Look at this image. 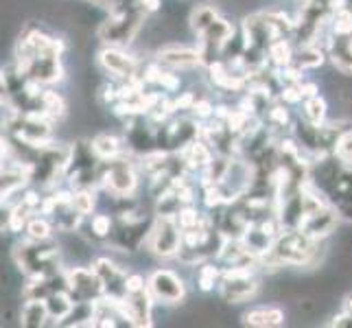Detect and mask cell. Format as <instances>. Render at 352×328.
I'll return each instance as SVG.
<instances>
[{
  "label": "cell",
  "instance_id": "44dd1931",
  "mask_svg": "<svg viewBox=\"0 0 352 328\" xmlns=\"http://www.w3.org/2000/svg\"><path fill=\"white\" fill-rule=\"evenodd\" d=\"M221 274H223V270L219 265L201 263L199 270H197V287H199V291H204V294H210L214 287H219Z\"/></svg>",
  "mask_w": 352,
  "mask_h": 328
},
{
  "label": "cell",
  "instance_id": "603a6c76",
  "mask_svg": "<svg viewBox=\"0 0 352 328\" xmlns=\"http://www.w3.org/2000/svg\"><path fill=\"white\" fill-rule=\"evenodd\" d=\"M72 204L83 217H90L96 208V188H72Z\"/></svg>",
  "mask_w": 352,
  "mask_h": 328
},
{
  "label": "cell",
  "instance_id": "ba28073f",
  "mask_svg": "<svg viewBox=\"0 0 352 328\" xmlns=\"http://www.w3.org/2000/svg\"><path fill=\"white\" fill-rule=\"evenodd\" d=\"M236 35V27H234V22H230L228 18L219 16L217 18L208 29H206L201 35H197V40H199V51L206 59V64H210L214 62V59H219L221 57V51H223V46L232 40Z\"/></svg>",
  "mask_w": 352,
  "mask_h": 328
},
{
  "label": "cell",
  "instance_id": "8fae6325",
  "mask_svg": "<svg viewBox=\"0 0 352 328\" xmlns=\"http://www.w3.org/2000/svg\"><path fill=\"white\" fill-rule=\"evenodd\" d=\"M324 46L335 70L342 72V75H352V35L329 33L324 40Z\"/></svg>",
  "mask_w": 352,
  "mask_h": 328
},
{
  "label": "cell",
  "instance_id": "3957f363",
  "mask_svg": "<svg viewBox=\"0 0 352 328\" xmlns=\"http://www.w3.org/2000/svg\"><path fill=\"white\" fill-rule=\"evenodd\" d=\"M147 248L157 259H175L182 250V226L177 217L157 215L151 223Z\"/></svg>",
  "mask_w": 352,
  "mask_h": 328
},
{
  "label": "cell",
  "instance_id": "ffe728a7",
  "mask_svg": "<svg viewBox=\"0 0 352 328\" xmlns=\"http://www.w3.org/2000/svg\"><path fill=\"white\" fill-rule=\"evenodd\" d=\"M294 55H296V48L289 38L276 40L270 48H267V59H270V64L274 68H285L289 64H294Z\"/></svg>",
  "mask_w": 352,
  "mask_h": 328
},
{
  "label": "cell",
  "instance_id": "8992f818",
  "mask_svg": "<svg viewBox=\"0 0 352 328\" xmlns=\"http://www.w3.org/2000/svg\"><path fill=\"white\" fill-rule=\"evenodd\" d=\"M99 66L112 79L127 81L140 77V62L136 55L125 53L123 46H105L99 51Z\"/></svg>",
  "mask_w": 352,
  "mask_h": 328
},
{
  "label": "cell",
  "instance_id": "7402d4cb",
  "mask_svg": "<svg viewBox=\"0 0 352 328\" xmlns=\"http://www.w3.org/2000/svg\"><path fill=\"white\" fill-rule=\"evenodd\" d=\"M53 221L51 217H31L27 221V228H24V232H27V239L31 241H51L53 237Z\"/></svg>",
  "mask_w": 352,
  "mask_h": 328
},
{
  "label": "cell",
  "instance_id": "52a82bcc",
  "mask_svg": "<svg viewBox=\"0 0 352 328\" xmlns=\"http://www.w3.org/2000/svg\"><path fill=\"white\" fill-rule=\"evenodd\" d=\"M68 291L77 302H96L103 298V283L94 267H70L66 270Z\"/></svg>",
  "mask_w": 352,
  "mask_h": 328
},
{
  "label": "cell",
  "instance_id": "ac0fdd59",
  "mask_svg": "<svg viewBox=\"0 0 352 328\" xmlns=\"http://www.w3.org/2000/svg\"><path fill=\"white\" fill-rule=\"evenodd\" d=\"M217 18H219V9H217V5L201 3V5H197L188 14V27H190V31L195 33V35H201Z\"/></svg>",
  "mask_w": 352,
  "mask_h": 328
},
{
  "label": "cell",
  "instance_id": "9a60e30c",
  "mask_svg": "<svg viewBox=\"0 0 352 328\" xmlns=\"http://www.w3.org/2000/svg\"><path fill=\"white\" fill-rule=\"evenodd\" d=\"M90 147L99 160H112V157H118L125 153L123 138H118L116 133H96V136L90 140Z\"/></svg>",
  "mask_w": 352,
  "mask_h": 328
},
{
  "label": "cell",
  "instance_id": "83f0119b",
  "mask_svg": "<svg viewBox=\"0 0 352 328\" xmlns=\"http://www.w3.org/2000/svg\"><path fill=\"white\" fill-rule=\"evenodd\" d=\"M140 7L147 16H153V14H160L162 9V0H140Z\"/></svg>",
  "mask_w": 352,
  "mask_h": 328
},
{
  "label": "cell",
  "instance_id": "7c38bea8",
  "mask_svg": "<svg viewBox=\"0 0 352 328\" xmlns=\"http://www.w3.org/2000/svg\"><path fill=\"white\" fill-rule=\"evenodd\" d=\"M75 305H77V300L72 298L68 289L53 291V294L46 298V307H48V313H51V320L57 324H64V320L70 318V313L75 311Z\"/></svg>",
  "mask_w": 352,
  "mask_h": 328
},
{
  "label": "cell",
  "instance_id": "5bb4252c",
  "mask_svg": "<svg viewBox=\"0 0 352 328\" xmlns=\"http://www.w3.org/2000/svg\"><path fill=\"white\" fill-rule=\"evenodd\" d=\"M326 46L322 44H298L296 55H294V66L300 70H315L326 62Z\"/></svg>",
  "mask_w": 352,
  "mask_h": 328
},
{
  "label": "cell",
  "instance_id": "7a4b0ae2",
  "mask_svg": "<svg viewBox=\"0 0 352 328\" xmlns=\"http://www.w3.org/2000/svg\"><path fill=\"white\" fill-rule=\"evenodd\" d=\"M99 186L110 195H133L138 188V173L127 160V153L99 162Z\"/></svg>",
  "mask_w": 352,
  "mask_h": 328
},
{
  "label": "cell",
  "instance_id": "6da1fadb",
  "mask_svg": "<svg viewBox=\"0 0 352 328\" xmlns=\"http://www.w3.org/2000/svg\"><path fill=\"white\" fill-rule=\"evenodd\" d=\"M14 261L27 278H44L64 272L59 270V245L48 241L27 239L24 243H18L14 250Z\"/></svg>",
  "mask_w": 352,
  "mask_h": 328
},
{
  "label": "cell",
  "instance_id": "9c48e42d",
  "mask_svg": "<svg viewBox=\"0 0 352 328\" xmlns=\"http://www.w3.org/2000/svg\"><path fill=\"white\" fill-rule=\"evenodd\" d=\"M155 62L171 70H195L206 66V59L199 51V46H186V44H166L155 51Z\"/></svg>",
  "mask_w": 352,
  "mask_h": 328
},
{
  "label": "cell",
  "instance_id": "4fadbf2b",
  "mask_svg": "<svg viewBox=\"0 0 352 328\" xmlns=\"http://www.w3.org/2000/svg\"><path fill=\"white\" fill-rule=\"evenodd\" d=\"M243 320L254 328H274L285 324V311L280 307H256L243 315Z\"/></svg>",
  "mask_w": 352,
  "mask_h": 328
},
{
  "label": "cell",
  "instance_id": "30bf717a",
  "mask_svg": "<svg viewBox=\"0 0 352 328\" xmlns=\"http://www.w3.org/2000/svg\"><path fill=\"white\" fill-rule=\"evenodd\" d=\"M94 272L99 274L101 283H103V296L110 300H125L127 298V276L129 272L125 267L116 265L110 259H96L92 261Z\"/></svg>",
  "mask_w": 352,
  "mask_h": 328
},
{
  "label": "cell",
  "instance_id": "d4e9b609",
  "mask_svg": "<svg viewBox=\"0 0 352 328\" xmlns=\"http://www.w3.org/2000/svg\"><path fill=\"white\" fill-rule=\"evenodd\" d=\"M335 155H337L342 162L352 164V127L342 131V136H339L337 147H335Z\"/></svg>",
  "mask_w": 352,
  "mask_h": 328
},
{
  "label": "cell",
  "instance_id": "484cf974",
  "mask_svg": "<svg viewBox=\"0 0 352 328\" xmlns=\"http://www.w3.org/2000/svg\"><path fill=\"white\" fill-rule=\"evenodd\" d=\"M331 326H344V328H352V294H348L342 302V311H339Z\"/></svg>",
  "mask_w": 352,
  "mask_h": 328
},
{
  "label": "cell",
  "instance_id": "2e32d148",
  "mask_svg": "<svg viewBox=\"0 0 352 328\" xmlns=\"http://www.w3.org/2000/svg\"><path fill=\"white\" fill-rule=\"evenodd\" d=\"M51 320L48 313L46 300H24V305L20 309V324L27 328H40L46 326Z\"/></svg>",
  "mask_w": 352,
  "mask_h": 328
},
{
  "label": "cell",
  "instance_id": "277c9868",
  "mask_svg": "<svg viewBox=\"0 0 352 328\" xmlns=\"http://www.w3.org/2000/svg\"><path fill=\"white\" fill-rule=\"evenodd\" d=\"M219 296L228 305H243L258 296L261 281L252 270H223L219 281Z\"/></svg>",
  "mask_w": 352,
  "mask_h": 328
},
{
  "label": "cell",
  "instance_id": "cb8c5ba5",
  "mask_svg": "<svg viewBox=\"0 0 352 328\" xmlns=\"http://www.w3.org/2000/svg\"><path fill=\"white\" fill-rule=\"evenodd\" d=\"M90 230H92V237L99 239V241H107L114 230V219L107 215V212H99V215H90Z\"/></svg>",
  "mask_w": 352,
  "mask_h": 328
},
{
  "label": "cell",
  "instance_id": "d6986e66",
  "mask_svg": "<svg viewBox=\"0 0 352 328\" xmlns=\"http://www.w3.org/2000/svg\"><path fill=\"white\" fill-rule=\"evenodd\" d=\"M326 116H329V103L322 94L309 96V99L302 101V118L309 120V123L322 125L326 123Z\"/></svg>",
  "mask_w": 352,
  "mask_h": 328
},
{
  "label": "cell",
  "instance_id": "4316f807",
  "mask_svg": "<svg viewBox=\"0 0 352 328\" xmlns=\"http://www.w3.org/2000/svg\"><path fill=\"white\" fill-rule=\"evenodd\" d=\"M144 289H147V281H144V276L131 272L127 276V296L129 294H138V291H144Z\"/></svg>",
  "mask_w": 352,
  "mask_h": 328
},
{
  "label": "cell",
  "instance_id": "e0dca14e",
  "mask_svg": "<svg viewBox=\"0 0 352 328\" xmlns=\"http://www.w3.org/2000/svg\"><path fill=\"white\" fill-rule=\"evenodd\" d=\"M40 112L44 116H48L51 120H62L68 112V103L62 94L53 88H44L42 90V96H40Z\"/></svg>",
  "mask_w": 352,
  "mask_h": 328
},
{
  "label": "cell",
  "instance_id": "5b68a950",
  "mask_svg": "<svg viewBox=\"0 0 352 328\" xmlns=\"http://www.w3.org/2000/svg\"><path fill=\"white\" fill-rule=\"evenodd\" d=\"M147 287L155 300V305L162 307H175L182 305L186 298V285L184 278L175 274L173 270H155L147 278Z\"/></svg>",
  "mask_w": 352,
  "mask_h": 328
}]
</instances>
